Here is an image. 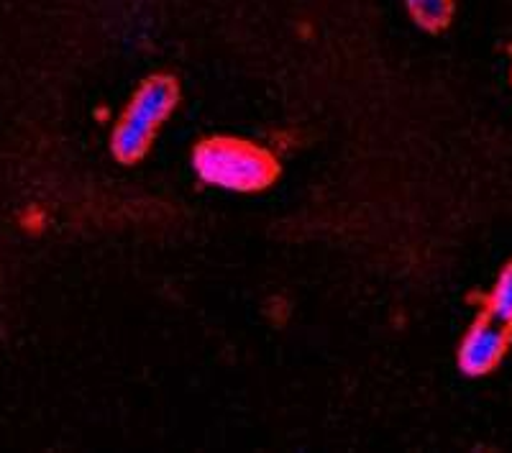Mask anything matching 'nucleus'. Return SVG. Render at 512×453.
<instances>
[{
	"label": "nucleus",
	"mask_w": 512,
	"mask_h": 453,
	"mask_svg": "<svg viewBox=\"0 0 512 453\" xmlns=\"http://www.w3.org/2000/svg\"><path fill=\"white\" fill-rule=\"evenodd\" d=\"M192 167L205 185L231 192H256L272 185L277 162L267 149L233 136H213L195 146Z\"/></svg>",
	"instance_id": "1"
},
{
	"label": "nucleus",
	"mask_w": 512,
	"mask_h": 453,
	"mask_svg": "<svg viewBox=\"0 0 512 453\" xmlns=\"http://www.w3.org/2000/svg\"><path fill=\"white\" fill-rule=\"evenodd\" d=\"M177 98L180 93H177L172 77L154 75L141 82V88L131 95L116 128H113V154L121 162H136L144 157L167 118L175 111Z\"/></svg>",
	"instance_id": "2"
},
{
	"label": "nucleus",
	"mask_w": 512,
	"mask_h": 453,
	"mask_svg": "<svg viewBox=\"0 0 512 453\" xmlns=\"http://www.w3.org/2000/svg\"><path fill=\"white\" fill-rule=\"evenodd\" d=\"M512 346V328L489 313H479L466 328L456 351V364L466 377H487L502 364Z\"/></svg>",
	"instance_id": "3"
},
{
	"label": "nucleus",
	"mask_w": 512,
	"mask_h": 453,
	"mask_svg": "<svg viewBox=\"0 0 512 453\" xmlns=\"http://www.w3.org/2000/svg\"><path fill=\"white\" fill-rule=\"evenodd\" d=\"M484 313L512 328V262H507L492 282V290L484 302Z\"/></svg>",
	"instance_id": "4"
},
{
	"label": "nucleus",
	"mask_w": 512,
	"mask_h": 453,
	"mask_svg": "<svg viewBox=\"0 0 512 453\" xmlns=\"http://www.w3.org/2000/svg\"><path fill=\"white\" fill-rule=\"evenodd\" d=\"M405 8L415 24L428 31H438L451 21L454 0H405Z\"/></svg>",
	"instance_id": "5"
}]
</instances>
